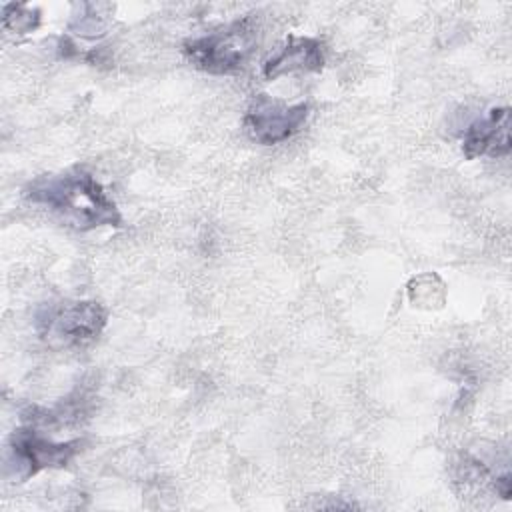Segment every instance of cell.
<instances>
[{"label": "cell", "instance_id": "cell-4", "mask_svg": "<svg viewBox=\"0 0 512 512\" xmlns=\"http://www.w3.org/2000/svg\"><path fill=\"white\" fill-rule=\"evenodd\" d=\"M84 442L80 438L54 442L34 428H16L6 444L2 476L10 482H26L46 468H64L80 452Z\"/></svg>", "mask_w": 512, "mask_h": 512}, {"label": "cell", "instance_id": "cell-5", "mask_svg": "<svg viewBox=\"0 0 512 512\" xmlns=\"http://www.w3.org/2000/svg\"><path fill=\"white\" fill-rule=\"evenodd\" d=\"M308 112L310 106L306 102L288 106L260 94L244 116V128L254 142L274 146L292 138L308 120Z\"/></svg>", "mask_w": 512, "mask_h": 512}, {"label": "cell", "instance_id": "cell-2", "mask_svg": "<svg viewBox=\"0 0 512 512\" xmlns=\"http://www.w3.org/2000/svg\"><path fill=\"white\" fill-rule=\"evenodd\" d=\"M108 310L96 300H52L34 312L38 336L52 348H84L98 340Z\"/></svg>", "mask_w": 512, "mask_h": 512}, {"label": "cell", "instance_id": "cell-7", "mask_svg": "<svg viewBox=\"0 0 512 512\" xmlns=\"http://www.w3.org/2000/svg\"><path fill=\"white\" fill-rule=\"evenodd\" d=\"M324 44L318 38L290 34L284 44L262 64V76L276 80L294 72H320L324 68Z\"/></svg>", "mask_w": 512, "mask_h": 512}, {"label": "cell", "instance_id": "cell-9", "mask_svg": "<svg viewBox=\"0 0 512 512\" xmlns=\"http://www.w3.org/2000/svg\"><path fill=\"white\" fill-rule=\"evenodd\" d=\"M80 16H72L70 20V30L84 38H98L106 34V22L104 16L98 14L96 4H80Z\"/></svg>", "mask_w": 512, "mask_h": 512}, {"label": "cell", "instance_id": "cell-3", "mask_svg": "<svg viewBox=\"0 0 512 512\" xmlns=\"http://www.w3.org/2000/svg\"><path fill=\"white\" fill-rule=\"evenodd\" d=\"M256 42L258 24L254 14H248L204 36L188 38L182 50L198 70L208 74H232L246 64Z\"/></svg>", "mask_w": 512, "mask_h": 512}, {"label": "cell", "instance_id": "cell-6", "mask_svg": "<svg viewBox=\"0 0 512 512\" xmlns=\"http://www.w3.org/2000/svg\"><path fill=\"white\" fill-rule=\"evenodd\" d=\"M512 150L510 140V108L494 106L486 112V116L474 120L464 130L462 152L468 160L478 156L502 158Z\"/></svg>", "mask_w": 512, "mask_h": 512}, {"label": "cell", "instance_id": "cell-8", "mask_svg": "<svg viewBox=\"0 0 512 512\" xmlns=\"http://www.w3.org/2000/svg\"><path fill=\"white\" fill-rule=\"evenodd\" d=\"M40 10L28 4H6L2 8V26L6 32L24 36L40 26Z\"/></svg>", "mask_w": 512, "mask_h": 512}, {"label": "cell", "instance_id": "cell-1", "mask_svg": "<svg viewBox=\"0 0 512 512\" xmlns=\"http://www.w3.org/2000/svg\"><path fill=\"white\" fill-rule=\"evenodd\" d=\"M28 202L54 212L66 226L88 232L102 226H122V214L102 184L82 166L60 174L34 178L26 188Z\"/></svg>", "mask_w": 512, "mask_h": 512}]
</instances>
